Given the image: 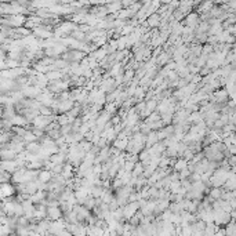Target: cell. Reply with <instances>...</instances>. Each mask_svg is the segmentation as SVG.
<instances>
[{
  "label": "cell",
  "mask_w": 236,
  "mask_h": 236,
  "mask_svg": "<svg viewBox=\"0 0 236 236\" xmlns=\"http://www.w3.org/2000/svg\"><path fill=\"white\" fill-rule=\"evenodd\" d=\"M48 214L50 217L53 218V220H58L59 217H61V213H59L58 208H54V207H50L48 208Z\"/></svg>",
  "instance_id": "6da1fadb"
}]
</instances>
